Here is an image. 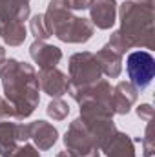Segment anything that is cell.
Returning <instances> with one entry per match:
<instances>
[{"label":"cell","mask_w":155,"mask_h":157,"mask_svg":"<svg viewBox=\"0 0 155 157\" xmlns=\"http://www.w3.org/2000/svg\"><path fill=\"white\" fill-rule=\"evenodd\" d=\"M4 95L15 108V119L29 117L40 102V84L31 64L17 59H6L0 64Z\"/></svg>","instance_id":"1"},{"label":"cell","mask_w":155,"mask_h":157,"mask_svg":"<svg viewBox=\"0 0 155 157\" xmlns=\"http://www.w3.org/2000/svg\"><path fill=\"white\" fill-rule=\"evenodd\" d=\"M119 33L131 48H153V0H128L120 6Z\"/></svg>","instance_id":"2"},{"label":"cell","mask_w":155,"mask_h":157,"mask_svg":"<svg viewBox=\"0 0 155 157\" xmlns=\"http://www.w3.org/2000/svg\"><path fill=\"white\" fill-rule=\"evenodd\" d=\"M44 17L51 29V37L55 35L62 42L82 44L93 37V24L88 18L71 15V9L66 6V0H49Z\"/></svg>","instance_id":"3"},{"label":"cell","mask_w":155,"mask_h":157,"mask_svg":"<svg viewBox=\"0 0 155 157\" xmlns=\"http://www.w3.org/2000/svg\"><path fill=\"white\" fill-rule=\"evenodd\" d=\"M100 68L95 59V53L80 51L70 59V86L71 88H86L100 80Z\"/></svg>","instance_id":"4"},{"label":"cell","mask_w":155,"mask_h":157,"mask_svg":"<svg viewBox=\"0 0 155 157\" xmlns=\"http://www.w3.org/2000/svg\"><path fill=\"white\" fill-rule=\"evenodd\" d=\"M126 71L130 82L137 90H144L152 84L155 75V59L150 51L137 49L131 51L126 59Z\"/></svg>","instance_id":"5"},{"label":"cell","mask_w":155,"mask_h":157,"mask_svg":"<svg viewBox=\"0 0 155 157\" xmlns=\"http://www.w3.org/2000/svg\"><path fill=\"white\" fill-rule=\"evenodd\" d=\"M64 144H66L68 150L77 154V157H82L84 154H88V152H91L95 148L93 141H91V137L88 133V128L84 126V122L80 119H75L70 124V128H68V132L64 135Z\"/></svg>","instance_id":"6"},{"label":"cell","mask_w":155,"mask_h":157,"mask_svg":"<svg viewBox=\"0 0 155 157\" xmlns=\"http://www.w3.org/2000/svg\"><path fill=\"white\" fill-rule=\"evenodd\" d=\"M37 77H39L40 90L44 93H47L49 97H53V99L66 95L68 90H70V77L64 71L57 70V68L40 70Z\"/></svg>","instance_id":"7"},{"label":"cell","mask_w":155,"mask_h":157,"mask_svg":"<svg viewBox=\"0 0 155 157\" xmlns=\"http://www.w3.org/2000/svg\"><path fill=\"white\" fill-rule=\"evenodd\" d=\"M139 97V90L130 82V80H120L115 88L112 90V99H110V108L113 113L126 115L131 106L135 104Z\"/></svg>","instance_id":"8"},{"label":"cell","mask_w":155,"mask_h":157,"mask_svg":"<svg viewBox=\"0 0 155 157\" xmlns=\"http://www.w3.org/2000/svg\"><path fill=\"white\" fill-rule=\"evenodd\" d=\"M89 9L91 24L99 29H110L113 28L117 20V2L115 0H93Z\"/></svg>","instance_id":"9"},{"label":"cell","mask_w":155,"mask_h":157,"mask_svg":"<svg viewBox=\"0 0 155 157\" xmlns=\"http://www.w3.org/2000/svg\"><path fill=\"white\" fill-rule=\"evenodd\" d=\"M29 55L35 60V64H39L40 70L57 68V64L62 60V51L57 46L46 44L44 40H35L29 46Z\"/></svg>","instance_id":"10"},{"label":"cell","mask_w":155,"mask_h":157,"mask_svg":"<svg viewBox=\"0 0 155 157\" xmlns=\"http://www.w3.org/2000/svg\"><path fill=\"white\" fill-rule=\"evenodd\" d=\"M28 130H29V139L35 141L39 150H49L57 143L59 132H57V128L53 124H49L46 121L28 122Z\"/></svg>","instance_id":"11"},{"label":"cell","mask_w":155,"mask_h":157,"mask_svg":"<svg viewBox=\"0 0 155 157\" xmlns=\"http://www.w3.org/2000/svg\"><path fill=\"white\" fill-rule=\"evenodd\" d=\"M95 59L99 62L100 71L106 77L117 78L120 75V71H122V55H119L113 49H110L108 46H104L95 53Z\"/></svg>","instance_id":"12"},{"label":"cell","mask_w":155,"mask_h":157,"mask_svg":"<svg viewBox=\"0 0 155 157\" xmlns=\"http://www.w3.org/2000/svg\"><path fill=\"white\" fill-rule=\"evenodd\" d=\"M17 143H18V124L0 121V155L9 157L17 150L18 146Z\"/></svg>","instance_id":"13"},{"label":"cell","mask_w":155,"mask_h":157,"mask_svg":"<svg viewBox=\"0 0 155 157\" xmlns=\"http://www.w3.org/2000/svg\"><path fill=\"white\" fill-rule=\"evenodd\" d=\"M108 157H135V148H133V141L130 135L117 132L115 137L104 146L102 150Z\"/></svg>","instance_id":"14"},{"label":"cell","mask_w":155,"mask_h":157,"mask_svg":"<svg viewBox=\"0 0 155 157\" xmlns=\"http://www.w3.org/2000/svg\"><path fill=\"white\" fill-rule=\"evenodd\" d=\"M6 44L9 46H20L26 37H28V29L24 26V20L20 18H13L9 22H6L2 26V35H0Z\"/></svg>","instance_id":"15"},{"label":"cell","mask_w":155,"mask_h":157,"mask_svg":"<svg viewBox=\"0 0 155 157\" xmlns=\"http://www.w3.org/2000/svg\"><path fill=\"white\" fill-rule=\"evenodd\" d=\"M29 29H31V35L35 37V40H46L51 37V29L47 26V20L44 15H35L31 17L29 20Z\"/></svg>","instance_id":"16"},{"label":"cell","mask_w":155,"mask_h":157,"mask_svg":"<svg viewBox=\"0 0 155 157\" xmlns=\"http://www.w3.org/2000/svg\"><path fill=\"white\" fill-rule=\"evenodd\" d=\"M46 113L53 119V121H64V119L68 117V113H70V106H68L60 97H57V99H53V101L47 104Z\"/></svg>","instance_id":"17"},{"label":"cell","mask_w":155,"mask_h":157,"mask_svg":"<svg viewBox=\"0 0 155 157\" xmlns=\"http://www.w3.org/2000/svg\"><path fill=\"white\" fill-rule=\"evenodd\" d=\"M142 152L144 157H152L153 155V137H152V121L148 122L146 126V132H144V137H142Z\"/></svg>","instance_id":"18"},{"label":"cell","mask_w":155,"mask_h":157,"mask_svg":"<svg viewBox=\"0 0 155 157\" xmlns=\"http://www.w3.org/2000/svg\"><path fill=\"white\" fill-rule=\"evenodd\" d=\"M9 157H40V154L37 152L35 146H31V144H22V146H17V150H15Z\"/></svg>","instance_id":"19"},{"label":"cell","mask_w":155,"mask_h":157,"mask_svg":"<svg viewBox=\"0 0 155 157\" xmlns=\"http://www.w3.org/2000/svg\"><path fill=\"white\" fill-rule=\"evenodd\" d=\"M9 117H15V108L11 106V102L7 99L0 97V121L9 119Z\"/></svg>","instance_id":"20"},{"label":"cell","mask_w":155,"mask_h":157,"mask_svg":"<svg viewBox=\"0 0 155 157\" xmlns=\"http://www.w3.org/2000/svg\"><path fill=\"white\" fill-rule=\"evenodd\" d=\"M137 115L142 119V121L150 122V121L153 119V108H152V104H141V106L137 108Z\"/></svg>","instance_id":"21"},{"label":"cell","mask_w":155,"mask_h":157,"mask_svg":"<svg viewBox=\"0 0 155 157\" xmlns=\"http://www.w3.org/2000/svg\"><path fill=\"white\" fill-rule=\"evenodd\" d=\"M91 2L93 0H66V6L70 7V9H88L89 6H91Z\"/></svg>","instance_id":"22"},{"label":"cell","mask_w":155,"mask_h":157,"mask_svg":"<svg viewBox=\"0 0 155 157\" xmlns=\"http://www.w3.org/2000/svg\"><path fill=\"white\" fill-rule=\"evenodd\" d=\"M57 157H77V154H73L71 150H62L60 154H57Z\"/></svg>","instance_id":"23"},{"label":"cell","mask_w":155,"mask_h":157,"mask_svg":"<svg viewBox=\"0 0 155 157\" xmlns=\"http://www.w3.org/2000/svg\"><path fill=\"white\" fill-rule=\"evenodd\" d=\"M100 150H97V148H93L91 152H88V154H84L82 157H100V154H99Z\"/></svg>","instance_id":"24"},{"label":"cell","mask_w":155,"mask_h":157,"mask_svg":"<svg viewBox=\"0 0 155 157\" xmlns=\"http://www.w3.org/2000/svg\"><path fill=\"white\" fill-rule=\"evenodd\" d=\"M4 60H6V49H4V48L0 46V64H2Z\"/></svg>","instance_id":"25"}]
</instances>
